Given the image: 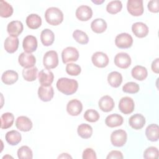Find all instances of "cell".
I'll list each match as a JSON object with an SVG mask.
<instances>
[{
    "label": "cell",
    "mask_w": 159,
    "mask_h": 159,
    "mask_svg": "<svg viewBox=\"0 0 159 159\" xmlns=\"http://www.w3.org/2000/svg\"><path fill=\"white\" fill-rule=\"evenodd\" d=\"M57 88L59 91L65 95H71L75 93L78 88V83L74 79L60 78L57 82Z\"/></svg>",
    "instance_id": "1"
},
{
    "label": "cell",
    "mask_w": 159,
    "mask_h": 159,
    "mask_svg": "<svg viewBox=\"0 0 159 159\" xmlns=\"http://www.w3.org/2000/svg\"><path fill=\"white\" fill-rule=\"evenodd\" d=\"M45 18L48 24L52 25H58L63 20V14L58 7H50L45 12Z\"/></svg>",
    "instance_id": "2"
},
{
    "label": "cell",
    "mask_w": 159,
    "mask_h": 159,
    "mask_svg": "<svg viewBox=\"0 0 159 159\" xmlns=\"http://www.w3.org/2000/svg\"><path fill=\"white\" fill-rule=\"evenodd\" d=\"M43 65L46 69L50 70L56 68L58 65V53L55 50L47 52L43 55Z\"/></svg>",
    "instance_id": "3"
},
{
    "label": "cell",
    "mask_w": 159,
    "mask_h": 159,
    "mask_svg": "<svg viewBox=\"0 0 159 159\" xmlns=\"http://www.w3.org/2000/svg\"><path fill=\"white\" fill-rule=\"evenodd\" d=\"M127 139V132L122 129H119L114 130L111 135V142L112 145L120 147L124 146Z\"/></svg>",
    "instance_id": "4"
},
{
    "label": "cell",
    "mask_w": 159,
    "mask_h": 159,
    "mask_svg": "<svg viewBox=\"0 0 159 159\" xmlns=\"http://www.w3.org/2000/svg\"><path fill=\"white\" fill-rule=\"evenodd\" d=\"M127 9L129 14L133 16H140L143 13L142 0H129L127 2Z\"/></svg>",
    "instance_id": "5"
},
{
    "label": "cell",
    "mask_w": 159,
    "mask_h": 159,
    "mask_svg": "<svg viewBox=\"0 0 159 159\" xmlns=\"http://www.w3.org/2000/svg\"><path fill=\"white\" fill-rule=\"evenodd\" d=\"M132 43V37L127 33H121L116 37L115 44L119 48H129Z\"/></svg>",
    "instance_id": "6"
},
{
    "label": "cell",
    "mask_w": 159,
    "mask_h": 159,
    "mask_svg": "<svg viewBox=\"0 0 159 159\" xmlns=\"http://www.w3.org/2000/svg\"><path fill=\"white\" fill-rule=\"evenodd\" d=\"M78 58L79 52L75 47H68L64 48L61 52V59L63 63L76 61L78 60Z\"/></svg>",
    "instance_id": "7"
},
{
    "label": "cell",
    "mask_w": 159,
    "mask_h": 159,
    "mask_svg": "<svg viewBox=\"0 0 159 159\" xmlns=\"http://www.w3.org/2000/svg\"><path fill=\"white\" fill-rule=\"evenodd\" d=\"M135 107L134 101L132 98L125 96L122 98L119 103V109L124 114H129L134 111Z\"/></svg>",
    "instance_id": "8"
},
{
    "label": "cell",
    "mask_w": 159,
    "mask_h": 159,
    "mask_svg": "<svg viewBox=\"0 0 159 159\" xmlns=\"http://www.w3.org/2000/svg\"><path fill=\"white\" fill-rule=\"evenodd\" d=\"M114 64L119 68L126 69L131 64V58L129 55L125 52H120L116 55L114 57Z\"/></svg>",
    "instance_id": "9"
},
{
    "label": "cell",
    "mask_w": 159,
    "mask_h": 159,
    "mask_svg": "<svg viewBox=\"0 0 159 159\" xmlns=\"http://www.w3.org/2000/svg\"><path fill=\"white\" fill-rule=\"evenodd\" d=\"M91 61L93 65L98 68H104L109 64L107 55L102 52H96L91 57Z\"/></svg>",
    "instance_id": "10"
},
{
    "label": "cell",
    "mask_w": 159,
    "mask_h": 159,
    "mask_svg": "<svg viewBox=\"0 0 159 159\" xmlns=\"http://www.w3.org/2000/svg\"><path fill=\"white\" fill-rule=\"evenodd\" d=\"M75 15L78 20L81 21H87L92 17L93 11L89 6L82 5L76 9Z\"/></svg>",
    "instance_id": "11"
},
{
    "label": "cell",
    "mask_w": 159,
    "mask_h": 159,
    "mask_svg": "<svg viewBox=\"0 0 159 159\" xmlns=\"http://www.w3.org/2000/svg\"><path fill=\"white\" fill-rule=\"evenodd\" d=\"M83 110V104L78 99H74L70 100L66 105L67 112L72 116H77L81 114Z\"/></svg>",
    "instance_id": "12"
},
{
    "label": "cell",
    "mask_w": 159,
    "mask_h": 159,
    "mask_svg": "<svg viewBox=\"0 0 159 159\" xmlns=\"http://www.w3.org/2000/svg\"><path fill=\"white\" fill-rule=\"evenodd\" d=\"M22 47L24 52L31 53L35 52L37 48V38L34 35H27L23 40Z\"/></svg>",
    "instance_id": "13"
},
{
    "label": "cell",
    "mask_w": 159,
    "mask_h": 159,
    "mask_svg": "<svg viewBox=\"0 0 159 159\" xmlns=\"http://www.w3.org/2000/svg\"><path fill=\"white\" fill-rule=\"evenodd\" d=\"M18 62L24 68H30L34 66L36 63V58L32 53L22 52L19 56Z\"/></svg>",
    "instance_id": "14"
},
{
    "label": "cell",
    "mask_w": 159,
    "mask_h": 159,
    "mask_svg": "<svg viewBox=\"0 0 159 159\" xmlns=\"http://www.w3.org/2000/svg\"><path fill=\"white\" fill-rule=\"evenodd\" d=\"M38 78L40 84L42 86H50L53 81L54 75L52 71L48 69L42 70L38 75Z\"/></svg>",
    "instance_id": "15"
},
{
    "label": "cell",
    "mask_w": 159,
    "mask_h": 159,
    "mask_svg": "<svg viewBox=\"0 0 159 159\" xmlns=\"http://www.w3.org/2000/svg\"><path fill=\"white\" fill-rule=\"evenodd\" d=\"M54 91L53 87L50 86H41L38 89V96L40 100L44 102H48L53 98Z\"/></svg>",
    "instance_id": "16"
},
{
    "label": "cell",
    "mask_w": 159,
    "mask_h": 159,
    "mask_svg": "<svg viewBox=\"0 0 159 159\" xmlns=\"http://www.w3.org/2000/svg\"><path fill=\"white\" fill-rule=\"evenodd\" d=\"M98 106L102 111L108 112L114 109L115 104L114 99L111 96L105 95L101 97L99 100Z\"/></svg>",
    "instance_id": "17"
},
{
    "label": "cell",
    "mask_w": 159,
    "mask_h": 159,
    "mask_svg": "<svg viewBox=\"0 0 159 159\" xmlns=\"http://www.w3.org/2000/svg\"><path fill=\"white\" fill-rule=\"evenodd\" d=\"M132 31L137 37L143 38L148 34V27L143 22H137L132 25Z\"/></svg>",
    "instance_id": "18"
},
{
    "label": "cell",
    "mask_w": 159,
    "mask_h": 159,
    "mask_svg": "<svg viewBox=\"0 0 159 159\" xmlns=\"http://www.w3.org/2000/svg\"><path fill=\"white\" fill-rule=\"evenodd\" d=\"M16 126L17 129L22 132L30 131L33 126L31 120L26 116H19L16 120Z\"/></svg>",
    "instance_id": "19"
},
{
    "label": "cell",
    "mask_w": 159,
    "mask_h": 159,
    "mask_svg": "<svg viewBox=\"0 0 159 159\" xmlns=\"http://www.w3.org/2000/svg\"><path fill=\"white\" fill-rule=\"evenodd\" d=\"M19 40L17 37L9 35L4 40V47L7 52L13 53L17 51L19 47Z\"/></svg>",
    "instance_id": "20"
},
{
    "label": "cell",
    "mask_w": 159,
    "mask_h": 159,
    "mask_svg": "<svg viewBox=\"0 0 159 159\" xmlns=\"http://www.w3.org/2000/svg\"><path fill=\"white\" fill-rule=\"evenodd\" d=\"M23 24L19 20H13L10 22L7 26L8 34L14 37H18L23 31Z\"/></svg>",
    "instance_id": "21"
},
{
    "label": "cell",
    "mask_w": 159,
    "mask_h": 159,
    "mask_svg": "<svg viewBox=\"0 0 159 159\" xmlns=\"http://www.w3.org/2000/svg\"><path fill=\"white\" fill-rule=\"evenodd\" d=\"M145 124V118L140 114L132 115L129 120V125L134 129L139 130L143 127Z\"/></svg>",
    "instance_id": "22"
},
{
    "label": "cell",
    "mask_w": 159,
    "mask_h": 159,
    "mask_svg": "<svg viewBox=\"0 0 159 159\" xmlns=\"http://www.w3.org/2000/svg\"><path fill=\"white\" fill-rule=\"evenodd\" d=\"M124 119L122 116L118 114H112L107 116L105 119V124L107 126L113 128L121 125L123 124Z\"/></svg>",
    "instance_id": "23"
},
{
    "label": "cell",
    "mask_w": 159,
    "mask_h": 159,
    "mask_svg": "<svg viewBox=\"0 0 159 159\" xmlns=\"http://www.w3.org/2000/svg\"><path fill=\"white\" fill-rule=\"evenodd\" d=\"M18 73L14 70L5 71L1 76V80L3 83L7 85H11L15 83L18 80Z\"/></svg>",
    "instance_id": "24"
},
{
    "label": "cell",
    "mask_w": 159,
    "mask_h": 159,
    "mask_svg": "<svg viewBox=\"0 0 159 159\" xmlns=\"http://www.w3.org/2000/svg\"><path fill=\"white\" fill-rule=\"evenodd\" d=\"M158 125L156 124H151L147 126L145 130V135L147 139L151 142H156L158 140Z\"/></svg>",
    "instance_id": "25"
},
{
    "label": "cell",
    "mask_w": 159,
    "mask_h": 159,
    "mask_svg": "<svg viewBox=\"0 0 159 159\" xmlns=\"http://www.w3.org/2000/svg\"><path fill=\"white\" fill-rule=\"evenodd\" d=\"M40 40L44 46H50L55 40L54 33L49 29H45L41 32Z\"/></svg>",
    "instance_id": "26"
},
{
    "label": "cell",
    "mask_w": 159,
    "mask_h": 159,
    "mask_svg": "<svg viewBox=\"0 0 159 159\" xmlns=\"http://www.w3.org/2000/svg\"><path fill=\"white\" fill-rule=\"evenodd\" d=\"M131 75L134 79L139 81H143L147 77L148 71L145 67L141 65H137L132 69Z\"/></svg>",
    "instance_id": "27"
},
{
    "label": "cell",
    "mask_w": 159,
    "mask_h": 159,
    "mask_svg": "<svg viewBox=\"0 0 159 159\" xmlns=\"http://www.w3.org/2000/svg\"><path fill=\"white\" fill-rule=\"evenodd\" d=\"M107 23L105 20L101 18L94 19L91 23V30L97 34H101L104 32L107 29Z\"/></svg>",
    "instance_id": "28"
},
{
    "label": "cell",
    "mask_w": 159,
    "mask_h": 159,
    "mask_svg": "<svg viewBox=\"0 0 159 159\" xmlns=\"http://www.w3.org/2000/svg\"><path fill=\"white\" fill-rule=\"evenodd\" d=\"M26 24L31 29H37L42 25V19L37 14H31L26 18Z\"/></svg>",
    "instance_id": "29"
},
{
    "label": "cell",
    "mask_w": 159,
    "mask_h": 159,
    "mask_svg": "<svg viewBox=\"0 0 159 159\" xmlns=\"http://www.w3.org/2000/svg\"><path fill=\"white\" fill-rule=\"evenodd\" d=\"M6 142L11 145H16L20 142L21 134L17 130H12L7 132L5 135Z\"/></svg>",
    "instance_id": "30"
},
{
    "label": "cell",
    "mask_w": 159,
    "mask_h": 159,
    "mask_svg": "<svg viewBox=\"0 0 159 159\" xmlns=\"http://www.w3.org/2000/svg\"><path fill=\"white\" fill-rule=\"evenodd\" d=\"M107 82L113 88H118L122 82V76L118 71H112L107 76Z\"/></svg>",
    "instance_id": "31"
},
{
    "label": "cell",
    "mask_w": 159,
    "mask_h": 159,
    "mask_svg": "<svg viewBox=\"0 0 159 159\" xmlns=\"http://www.w3.org/2000/svg\"><path fill=\"white\" fill-rule=\"evenodd\" d=\"M77 132L78 135L82 139H89L93 134V128L89 124H81L78 125Z\"/></svg>",
    "instance_id": "32"
},
{
    "label": "cell",
    "mask_w": 159,
    "mask_h": 159,
    "mask_svg": "<svg viewBox=\"0 0 159 159\" xmlns=\"http://www.w3.org/2000/svg\"><path fill=\"white\" fill-rule=\"evenodd\" d=\"M38 69L35 66L24 68L22 70V76L27 81H34L36 80Z\"/></svg>",
    "instance_id": "33"
},
{
    "label": "cell",
    "mask_w": 159,
    "mask_h": 159,
    "mask_svg": "<svg viewBox=\"0 0 159 159\" xmlns=\"http://www.w3.org/2000/svg\"><path fill=\"white\" fill-rule=\"evenodd\" d=\"M14 120V115L11 112H6L1 116V128L7 129L11 127Z\"/></svg>",
    "instance_id": "34"
},
{
    "label": "cell",
    "mask_w": 159,
    "mask_h": 159,
    "mask_svg": "<svg viewBox=\"0 0 159 159\" xmlns=\"http://www.w3.org/2000/svg\"><path fill=\"white\" fill-rule=\"evenodd\" d=\"M13 7L7 1L1 0L0 1V16L2 17L7 18L11 17L13 14Z\"/></svg>",
    "instance_id": "35"
},
{
    "label": "cell",
    "mask_w": 159,
    "mask_h": 159,
    "mask_svg": "<svg viewBox=\"0 0 159 159\" xmlns=\"http://www.w3.org/2000/svg\"><path fill=\"white\" fill-rule=\"evenodd\" d=\"M122 8V4L120 1L116 0L109 2L106 6V11L111 14H116L120 12Z\"/></svg>",
    "instance_id": "36"
},
{
    "label": "cell",
    "mask_w": 159,
    "mask_h": 159,
    "mask_svg": "<svg viewBox=\"0 0 159 159\" xmlns=\"http://www.w3.org/2000/svg\"><path fill=\"white\" fill-rule=\"evenodd\" d=\"M73 37L80 44H87L89 42L88 35L84 32L80 30H75L73 32Z\"/></svg>",
    "instance_id": "37"
},
{
    "label": "cell",
    "mask_w": 159,
    "mask_h": 159,
    "mask_svg": "<svg viewBox=\"0 0 159 159\" xmlns=\"http://www.w3.org/2000/svg\"><path fill=\"white\" fill-rule=\"evenodd\" d=\"M17 157L19 159H32L33 158V153L28 146L23 145L18 149Z\"/></svg>",
    "instance_id": "38"
},
{
    "label": "cell",
    "mask_w": 159,
    "mask_h": 159,
    "mask_svg": "<svg viewBox=\"0 0 159 159\" xmlns=\"http://www.w3.org/2000/svg\"><path fill=\"white\" fill-rule=\"evenodd\" d=\"M83 117L84 119L88 122H95L99 119L100 116L97 111L91 109H88L84 112Z\"/></svg>",
    "instance_id": "39"
},
{
    "label": "cell",
    "mask_w": 159,
    "mask_h": 159,
    "mask_svg": "<svg viewBox=\"0 0 159 159\" xmlns=\"http://www.w3.org/2000/svg\"><path fill=\"white\" fill-rule=\"evenodd\" d=\"M140 89L139 85L135 82H128L122 87V91L124 93L129 94H135L139 92Z\"/></svg>",
    "instance_id": "40"
},
{
    "label": "cell",
    "mask_w": 159,
    "mask_h": 159,
    "mask_svg": "<svg viewBox=\"0 0 159 159\" xmlns=\"http://www.w3.org/2000/svg\"><path fill=\"white\" fill-rule=\"evenodd\" d=\"M66 71L71 76H78L81 73V68L77 64L70 63L66 66Z\"/></svg>",
    "instance_id": "41"
},
{
    "label": "cell",
    "mask_w": 159,
    "mask_h": 159,
    "mask_svg": "<svg viewBox=\"0 0 159 159\" xmlns=\"http://www.w3.org/2000/svg\"><path fill=\"white\" fill-rule=\"evenodd\" d=\"M158 150L155 147H149L145 149L143 152L144 158H158Z\"/></svg>",
    "instance_id": "42"
},
{
    "label": "cell",
    "mask_w": 159,
    "mask_h": 159,
    "mask_svg": "<svg viewBox=\"0 0 159 159\" xmlns=\"http://www.w3.org/2000/svg\"><path fill=\"white\" fill-rule=\"evenodd\" d=\"M82 158L83 159H96V154L95 151L91 148H86L82 155Z\"/></svg>",
    "instance_id": "43"
},
{
    "label": "cell",
    "mask_w": 159,
    "mask_h": 159,
    "mask_svg": "<svg viewBox=\"0 0 159 159\" xmlns=\"http://www.w3.org/2000/svg\"><path fill=\"white\" fill-rule=\"evenodd\" d=\"M159 1L158 0H152L148 2L147 7L149 10V11L153 12V13H157L159 12Z\"/></svg>",
    "instance_id": "44"
},
{
    "label": "cell",
    "mask_w": 159,
    "mask_h": 159,
    "mask_svg": "<svg viewBox=\"0 0 159 159\" xmlns=\"http://www.w3.org/2000/svg\"><path fill=\"white\" fill-rule=\"evenodd\" d=\"M124 157H123V154L120 151H118V150H112L111 151L106 158L107 159H112V158H118V159H122Z\"/></svg>",
    "instance_id": "45"
},
{
    "label": "cell",
    "mask_w": 159,
    "mask_h": 159,
    "mask_svg": "<svg viewBox=\"0 0 159 159\" xmlns=\"http://www.w3.org/2000/svg\"><path fill=\"white\" fill-rule=\"evenodd\" d=\"M158 66H159V58H157L155 60H154L153 61V62L152 63V65H151L152 71L158 74L159 73Z\"/></svg>",
    "instance_id": "46"
},
{
    "label": "cell",
    "mask_w": 159,
    "mask_h": 159,
    "mask_svg": "<svg viewBox=\"0 0 159 159\" xmlns=\"http://www.w3.org/2000/svg\"><path fill=\"white\" fill-rule=\"evenodd\" d=\"M72 157L66 153H63L58 157V158H71Z\"/></svg>",
    "instance_id": "47"
},
{
    "label": "cell",
    "mask_w": 159,
    "mask_h": 159,
    "mask_svg": "<svg viewBox=\"0 0 159 159\" xmlns=\"http://www.w3.org/2000/svg\"><path fill=\"white\" fill-rule=\"evenodd\" d=\"M92 2H93V3H94V4H102V3H103L104 2V0H101V1H100V0H95V1H92Z\"/></svg>",
    "instance_id": "48"
}]
</instances>
